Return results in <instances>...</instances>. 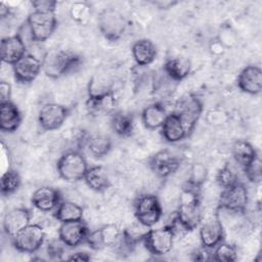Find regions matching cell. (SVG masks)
I'll return each mask as SVG.
<instances>
[{
    "mask_svg": "<svg viewBox=\"0 0 262 262\" xmlns=\"http://www.w3.org/2000/svg\"><path fill=\"white\" fill-rule=\"evenodd\" d=\"M87 224L82 220L60 223L58 228L59 239L69 248H76L86 242L89 233Z\"/></svg>",
    "mask_w": 262,
    "mask_h": 262,
    "instance_id": "13",
    "label": "cell"
},
{
    "mask_svg": "<svg viewBox=\"0 0 262 262\" xmlns=\"http://www.w3.org/2000/svg\"><path fill=\"white\" fill-rule=\"evenodd\" d=\"M132 56L138 66L150 64L157 56V47L149 39H139L135 41L131 48Z\"/></svg>",
    "mask_w": 262,
    "mask_h": 262,
    "instance_id": "23",
    "label": "cell"
},
{
    "mask_svg": "<svg viewBox=\"0 0 262 262\" xmlns=\"http://www.w3.org/2000/svg\"><path fill=\"white\" fill-rule=\"evenodd\" d=\"M228 120V115L219 108L211 110L207 114V122L212 126H221Z\"/></svg>",
    "mask_w": 262,
    "mask_h": 262,
    "instance_id": "41",
    "label": "cell"
},
{
    "mask_svg": "<svg viewBox=\"0 0 262 262\" xmlns=\"http://www.w3.org/2000/svg\"><path fill=\"white\" fill-rule=\"evenodd\" d=\"M84 180L88 187L96 192H102L111 186L107 173L102 166H91L88 168Z\"/></svg>",
    "mask_w": 262,
    "mask_h": 262,
    "instance_id": "25",
    "label": "cell"
},
{
    "mask_svg": "<svg viewBox=\"0 0 262 262\" xmlns=\"http://www.w3.org/2000/svg\"><path fill=\"white\" fill-rule=\"evenodd\" d=\"M164 73L175 82L185 79L191 71L190 60L183 56H177L168 59L164 64Z\"/></svg>",
    "mask_w": 262,
    "mask_h": 262,
    "instance_id": "24",
    "label": "cell"
},
{
    "mask_svg": "<svg viewBox=\"0 0 262 262\" xmlns=\"http://www.w3.org/2000/svg\"><path fill=\"white\" fill-rule=\"evenodd\" d=\"M175 235L176 233L173 226L167 224L162 227L150 228L142 239V243L150 254L163 256L172 250Z\"/></svg>",
    "mask_w": 262,
    "mask_h": 262,
    "instance_id": "5",
    "label": "cell"
},
{
    "mask_svg": "<svg viewBox=\"0 0 262 262\" xmlns=\"http://www.w3.org/2000/svg\"><path fill=\"white\" fill-rule=\"evenodd\" d=\"M209 50L211 52V54L219 56L221 54H223L225 52V47L219 42V40L217 38H214L213 40H211V42L209 43Z\"/></svg>",
    "mask_w": 262,
    "mask_h": 262,
    "instance_id": "48",
    "label": "cell"
},
{
    "mask_svg": "<svg viewBox=\"0 0 262 262\" xmlns=\"http://www.w3.org/2000/svg\"><path fill=\"white\" fill-rule=\"evenodd\" d=\"M177 222L185 231L195 229L203 220L200 189L185 183L179 196V205L175 214Z\"/></svg>",
    "mask_w": 262,
    "mask_h": 262,
    "instance_id": "1",
    "label": "cell"
},
{
    "mask_svg": "<svg viewBox=\"0 0 262 262\" xmlns=\"http://www.w3.org/2000/svg\"><path fill=\"white\" fill-rule=\"evenodd\" d=\"M181 164L180 158L169 149H162L156 152L149 160V167L158 176L166 178L175 173Z\"/></svg>",
    "mask_w": 262,
    "mask_h": 262,
    "instance_id": "15",
    "label": "cell"
},
{
    "mask_svg": "<svg viewBox=\"0 0 262 262\" xmlns=\"http://www.w3.org/2000/svg\"><path fill=\"white\" fill-rule=\"evenodd\" d=\"M134 215L137 221L151 227L157 224L162 215V205L157 195L144 193L138 196L134 203Z\"/></svg>",
    "mask_w": 262,
    "mask_h": 262,
    "instance_id": "7",
    "label": "cell"
},
{
    "mask_svg": "<svg viewBox=\"0 0 262 262\" xmlns=\"http://www.w3.org/2000/svg\"><path fill=\"white\" fill-rule=\"evenodd\" d=\"M11 97V85L8 82H0V103L10 101Z\"/></svg>",
    "mask_w": 262,
    "mask_h": 262,
    "instance_id": "47",
    "label": "cell"
},
{
    "mask_svg": "<svg viewBox=\"0 0 262 262\" xmlns=\"http://www.w3.org/2000/svg\"><path fill=\"white\" fill-rule=\"evenodd\" d=\"M208 177V170L202 163H194L189 169L187 184L198 189H201L202 185L205 183Z\"/></svg>",
    "mask_w": 262,
    "mask_h": 262,
    "instance_id": "35",
    "label": "cell"
},
{
    "mask_svg": "<svg viewBox=\"0 0 262 262\" xmlns=\"http://www.w3.org/2000/svg\"><path fill=\"white\" fill-rule=\"evenodd\" d=\"M21 123V114L11 101L0 103V129L5 133L16 131Z\"/></svg>",
    "mask_w": 262,
    "mask_h": 262,
    "instance_id": "21",
    "label": "cell"
},
{
    "mask_svg": "<svg viewBox=\"0 0 262 262\" xmlns=\"http://www.w3.org/2000/svg\"><path fill=\"white\" fill-rule=\"evenodd\" d=\"M161 134L169 143L178 142L189 135L180 118L173 112L169 113L165 123L161 127Z\"/></svg>",
    "mask_w": 262,
    "mask_h": 262,
    "instance_id": "20",
    "label": "cell"
},
{
    "mask_svg": "<svg viewBox=\"0 0 262 262\" xmlns=\"http://www.w3.org/2000/svg\"><path fill=\"white\" fill-rule=\"evenodd\" d=\"M35 208L42 212L55 210L61 202L60 191L52 186H41L37 188L31 199Z\"/></svg>",
    "mask_w": 262,
    "mask_h": 262,
    "instance_id": "19",
    "label": "cell"
},
{
    "mask_svg": "<svg viewBox=\"0 0 262 262\" xmlns=\"http://www.w3.org/2000/svg\"><path fill=\"white\" fill-rule=\"evenodd\" d=\"M19 185H20V176L15 170L9 169L5 173L1 174L0 189L3 195H9L13 193L18 189Z\"/></svg>",
    "mask_w": 262,
    "mask_h": 262,
    "instance_id": "32",
    "label": "cell"
},
{
    "mask_svg": "<svg viewBox=\"0 0 262 262\" xmlns=\"http://www.w3.org/2000/svg\"><path fill=\"white\" fill-rule=\"evenodd\" d=\"M151 3L160 9H168L177 4L176 1H152Z\"/></svg>",
    "mask_w": 262,
    "mask_h": 262,
    "instance_id": "50",
    "label": "cell"
},
{
    "mask_svg": "<svg viewBox=\"0 0 262 262\" xmlns=\"http://www.w3.org/2000/svg\"><path fill=\"white\" fill-rule=\"evenodd\" d=\"M31 211L24 207L9 210L3 218V230L11 238L31 223Z\"/></svg>",
    "mask_w": 262,
    "mask_h": 262,
    "instance_id": "17",
    "label": "cell"
},
{
    "mask_svg": "<svg viewBox=\"0 0 262 262\" xmlns=\"http://www.w3.org/2000/svg\"><path fill=\"white\" fill-rule=\"evenodd\" d=\"M116 106V98L114 91L97 98V99H88V107L92 111L98 113H111Z\"/></svg>",
    "mask_w": 262,
    "mask_h": 262,
    "instance_id": "34",
    "label": "cell"
},
{
    "mask_svg": "<svg viewBox=\"0 0 262 262\" xmlns=\"http://www.w3.org/2000/svg\"><path fill=\"white\" fill-rule=\"evenodd\" d=\"M248 189L243 182L237 181L228 187L222 188L218 208L232 213H244L248 206Z\"/></svg>",
    "mask_w": 262,
    "mask_h": 262,
    "instance_id": "10",
    "label": "cell"
},
{
    "mask_svg": "<svg viewBox=\"0 0 262 262\" xmlns=\"http://www.w3.org/2000/svg\"><path fill=\"white\" fill-rule=\"evenodd\" d=\"M9 12H10V8L4 2H2L0 4V15H1V17L5 18L6 16H8Z\"/></svg>",
    "mask_w": 262,
    "mask_h": 262,
    "instance_id": "51",
    "label": "cell"
},
{
    "mask_svg": "<svg viewBox=\"0 0 262 262\" xmlns=\"http://www.w3.org/2000/svg\"><path fill=\"white\" fill-rule=\"evenodd\" d=\"M0 52L2 61L12 66L27 54V44L18 34L8 36L1 40Z\"/></svg>",
    "mask_w": 262,
    "mask_h": 262,
    "instance_id": "16",
    "label": "cell"
},
{
    "mask_svg": "<svg viewBox=\"0 0 262 262\" xmlns=\"http://www.w3.org/2000/svg\"><path fill=\"white\" fill-rule=\"evenodd\" d=\"M112 128L120 136H129L134 131V118L125 112H116L112 117Z\"/></svg>",
    "mask_w": 262,
    "mask_h": 262,
    "instance_id": "30",
    "label": "cell"
},
{
    "mask_svg": "<svg viewBox=\"0 0 262 262\" xmlns=\"http://www.w3.org/2000/svg\"><path fill=\"white\" fill-rule=\"evenodd\" d=\"M81 62V58L76 53L62 49H51L44 53L42 57V71L51 78L57 79L70 73Z\"/></svg>",
    "mask_w": 262,
    "mask_h": 262,
    "instance_id": "2",
    "label": "cell"
},
{
    "mask_svg": "<svg viewBox=\"0 0 262 262\" xmlns=\"http://www.w3.org/2000/svg\"><path fill=\"white\" fill-rule=\"evenodd\" d=\"M237 181H239L238 176L229 164H225L216 175V182L222 188L228 187Z\"/></svg>",
    "mask_w": 262,
    "mask_h": 262,
    "instance_id": "37",
    "label": "cell"
},
{
    "mask_svg": "<svg viewBox=\"0 0 262 262\" xmlns=\"http://www.w3.org/2000/svg\"><path fill=\"white\" fill-rule=\"evenodd\" d=\"M45 231L38 223H30L12 237L14 248L26 254L36 253L44 244Z\"/></svg>",
    "mask_w": 262,
    "mask_h": 262,
    "instance_id": "8",
    "label": "cell"
},
{
    "mask_svg": "<svg viewBox=\"0 0 262 262\" xmlns=\"http://www.w3.org/2000/svg\"><path fill=\"white\" fill-rule=\"evenodd\" d=\"M216 38L225 47V49L233 47L237 42V35L235 31L232 29L230 25H227V24L222 25L220 27Z\"/></svg>",
    "mask_w": 262,
    "mask_h": 262,
    "instance_id": "40",
    "label": "cell"
},
{
    "mask_svg": "<svg viewBox=\"0 0 262 262\" xmlns=\"http://www.w3.org/2000/svg\"><path fill=\"white\" fill-rule=\"evenodd\" d=\"M237 259V250L234 245L221 242L213 249V261L233 262Z\"/></svg>",
    "mask_w": 262,
    "mask_h": 262,
    "instance_id": "33",
    "label": "cell"
},
{
    "mask_svg": "<svg viewBox=\"0 0 262 262\" xmlns=\"http://www.w3.org/2000/svg\"><path fill=\"white\" fill-rule=\"evenodd\" d=\"M200 226V239L203 247L214 249L219 243L223 242L224 229L217 213L202 220Z\"/></svg>",
    "mask_w": 262,
    "mask_h": 262,
    "instance_id": "12",
    "label": "cell"
},
{
    "mask_svg": "<svg viewBox=\"0 0 262 262\" xmlns=\"http://www.w3.org/2000/svg\"><path fill=\"white\" fill-rule=\"evenodd\" d=\"M1 174L5 173L10 169V156L7 146L2 142L1 143Z\"/></svg>",
    "mask_w": 262,
    "mask_h": 262,
    "instance_id": "45",
    "label": "cell"
},
{
    "mask_svg": "<svg viewBox=\"0 0 262 262\" xmlns=\"http://www.w3.org/2000/svg\"><path fill=\"white\" fill-rule=\"evenodd\" d=\"M244 172L248 180L252 183H260L262 180V162L257 155L247 166L244 168Z\"/></svg>",
    "mask_w": 262,
    "mask_h": 262,
    "instance_id": "39",
    "label": "cell"
},
{
    "mask_svg": "<svg viewBox=\"0 0 262 262\" xmlns=\"http://www.w3.org/2000/svg\"><path fill=\"white\" fill-rule=\"evenodd\" d=\"M90 259V255L86 252H75L67 258V260L70 261H89Z\"/></svg>",
    "mask_w": 262,
    "mask_h": 262,
    "instance_id": "49",
    "label": "cell"
},
{
    "mask_svg": "<svg viewBox=\"0 0 262 262\" xmlns=\"http://www.w3.org/2000/svg\"><path fill=\"white\" fill-rule=\"evenodd\" d=\"M99 230L105 247H115L122 235V230L116 224H105Z\"/></svg>",
    "mask_w": 262,
    "mask_h": 262,
    "instance_id": "38",
    "label": "cell"
},
{
    "mask_svg": "<svg viewBox=\"0 0 262 262\" xmlns=\"http://www.w3.org/2000/svg\"><path fill=\"white\" fill-rule=\"evenodd\" d=\"M149 229L150 227L136 220L134 223H131L122 231V238L131 247L135 248L139 242H142Z\"/></svg>",
    "mask_w": 262,
    "mask_h": 262,
    "instance_id": "31",
    "label": "cell"
},
{
    "mask_svg": "<svg viewBox=\"0 0 262 262\" xmlns=\"http://www.w3.org/2000/svg\"><path fill=\"white\" fill-rule=\"evenodd\" d=\"M113 91L112 80L103 74H96L89 81L88 99H97Z\"/></svg>",
    "mask_w": 262,
    "mask_h": 262,
    "instance_id": "28",
    "label": "cell"
},
{
    "mask_svg": "<svg viewBox=\"0 0 262 262\" xmlns=\"http://www.w3.org/2000/svg\"><path fill=\"white\" fill-rule=\"evenodd\" d=\"M83 215L84 209L82 206L71 201H61L53 213L54 218L60 223L82 220Z\"/></svg>",
    "mask_w": 262,
    "mask_h": 262,
    "instance_id": "26",
    "label": "cell"
},
{
    "mask_svg": "<svg viewBox=\"0 0 262 262\" xmlns=\"http://www.w3.org/2000/svg\"><path fill=\"white\" fill-rule=\"evenodd\" d=\"M84 144L90 154L96 158L106 156L112 149V139L104 134H93L86 136Z\"/></svg>",
    "mask_w": 262,
    "mask_h": 262,
    "instance_id": "27",
    "label": "cell"
},
{
    "mask_svg": "<svg viewBox=\"0 0 262 262\" xmlns=\"http://www.w3.org/2000/svg\"><path fill=\"white\" fill-rule=\"evenodd\" d=\"M26 25L31 41L42 43L54 33L57 27L55 12H41L33 10L27 17Z\"/></svg>",
    "mask_w": 262,
    "mask_h": 262,
    "instance_id": "4",
    "label": "cell"
},
{
    "mask_svg": "<svg viewBox=\"0 0 262 262\" xmlns=\"http://www.w3.org/2000/svg\"><path fill=\"white\" fill-rule=\"evenodd\" d=\"M85 243H87L89 245V247L92 250H95V251H98V250H101V249L105 248L99 229L89 231Z\"/></svg>",
    "mask_w": 262,
    "mask_h": 262,
    "instance_id": "42",
    "label": "cell"
},
{
    "mask_svg": "<svg viewBox=\"0 0 262 262\" xmlns=\"http://www.w3.org/2000/svg\"><path fill=\"white\" fill-rule=\"evenodd\" d=\"M236 84L245 93L259 94L262 90V71L260 67L250 64L244 68L237 76Z\"/></svg>",
    "mask_w": 262,
    "mask_h": 262,
    "instance_id": "18",
    "label": "cell"
},
{
    "mask_svg": "<svg viewBox=\"0 0 262 262\" xmlns=\"http://www.w3.org/2000/svg\"><path fill=\"white\" fill-rule=\"evenodd\" d=\"M89 166L84 155L79 150H68L56 163L58 175L67 182H77L84 179Z\"/></svg>",
    "mask_w": 262,
    "mask_h": 262,
    "instance_id": "3",
    "label": "cell"
},
{
    "mask_svg": "<svg viewBox=\"0 0 262 262\" xmlns=\"http://www.w3.org/2000/svg\"><path fill=\"white\" fill-rule=\"evenodd\" d=\"M70 114V110L60 103L48 102L41 106L38 114V122L45 131L56 130L62 126Z\"/></svg>",
    "mask_w": 262,
    "mask_h": 262,
    "instance_id": "11",
    "label": "cell"
},
{
    "mask_svg": "<svg viewBox=\"0 0 262 262\" xmlns=\"http://www.w3.org/2000/svg\"><path fill=\"white\" fill-rule=\"evenodd\" d=\"M67 246L59 239L51 241L47 246V254L52 259H59L64 253V248Z\"/></svg>",
    "mask_w": 262,
    "mask_h": 262,
    "instance_id": "43",
    "label": "cell"
},
{
    "mask_svg": "<svg viewBox=\"0 0 262 262\" xmlns=\"http://www.w3.org/2000/svg\"><path fill=\"white\" fill-rule=\"evenodd\" d=\"M169 113L167 112L165 105L160 102H154L144 107L141 114V120L145 128L149 130L161 129L165 123Z\"/></svg>",
    "mask_w": 262,
    "mask_h": 262,
    "instance_id": "22",
    "label": "cell"
},
{
    "mask_svg": "<svg viewBox=\"0 0 262 262\" xmlns=\"http://www.w3.org/2000/svg\"><path fill=\"white\" fill-rule=\"evenodd\" d=\"M193 260H199V261L213 260V249L202 246V248L194 253Z\"/></svg>",
    "mask_w": 262,
    "mask_h": 262,
    "instance_id": "46",
    "label": "cell"
},
{
    "mask_svg": "<svg viewBox=\"0 0 262 262\" xmlns=\"http://www.w3.org/2000/svg\"><path fill=\"white\" fill-rule=\"evenodd\" d=\"M35 11L41 12H55L57 2L54 0H35L31 2Z\"/></svg>",
    "mask_w": 262,
    "mask_h": 262,
    "instance_id": "44",
    "label": "cell"
},
{
    "mask_svg": "<svg viewBox=\"0 0 262 262\" xmlns=\"http://www.w3.org/2000/svg\"><path fill=\"white\" fill-rule=\"evenodd\" d=\"M12 70L14 77L18 82H33L42 71V59L32 53H27L12 64Z\"/></svg>",
    "mask_w": 262,
    "mask_h": 262,
    "instance_id": "14",
    "label": "cell"
},
{
    "mask_svg": "<svg viewBox=\"0 0 262 262\" xmlns=\"http://www.w3.org/2000/svg\"><path fill=\"white\" fill-rule=\"evenodd\" d=\"M231 152L235 162L243 168L257 156L255 147L249 141L244 139H238L232 144Z\"/></svg>",
    "mask_w": 262,
    "mask_h": 262,
    "instance_id": "29",
    "label": "cell"
},
{
    "mask_svg": "<svg viewBox=\"0 0 262 262\" xmlns=\"http://www.w3.org/2000/svg\"><path fill=\"white\" fill-rule=\"evenodd\" d=\"M203 108V102L196 95L186 94L176 102L173 113L180 118L188 134H190L202 116Z\"/></svg>",
    "mask_w": 262,
    "mask_h": 262,
    "instance_id": "9",
    "label": "cell"
},
{
    "mask_svg": "<svg viewBox=\"0 0 262 262\" xmlns=\"http://www.w3.org/2000/svg\"><path fill=\"white\" fill-rule=\"evenodd\" d=\"M70 16L78 24L85 25L91 17V6L86 2H75L70 7Z\"/></svg>",
    "mask_w": 262,
    "mask_h": 262,
    "instance_id": "36",
    "label": "cell"
},
{
    "mask_svg": "<svg viewBox=\"0 0 262 262\" xmlns=\"http://www.w3.org/2000/svg\"><path fill=\"white\" fill-rule=\"evenodd\" d=\"M126 18L119 10L108 7L99 13L98 29L106 40L111 42L120 40L126 31Z\"/></svg>",
    "mask_w": 262,
    "mask_h": 262,
    "instance_id": "6",
    "label": "cell"
}]
</instances>
